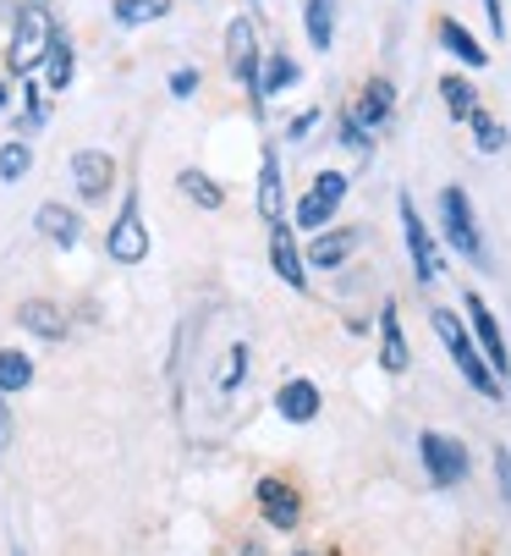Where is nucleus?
Here are the masks:
<instances>
[{"mask_svg":"<svg viewBox=\"0 0 511 556\" xmlns=\"http://www.w3.org/2000/svg\"><path fill=\"white\" fill-rule=\"evenodd\" d=\"M430 326H435V337L446 342V353H451V364L462 369V380L478 391V396H489V403H500L506 396V380L489 369V358L478 353V342H473V331L462 326V314L457 308H430Z\"/></svg>","mask_w":511,"mask_h":556,"instance_id":"1","label":"nucleus"},{"mask_svg":"<svg viewBox=\"0 0 511 556\" xmlns=\"http://www.w3.org/2000/svg\"><path fill=\"white\" fill-rule=\"evenodd\" d=\"M55 17H50V7L44 0H23V12H17V28H12V45H7V61H12V72L17 77H34L39 66H44V55H50V45H55Z\"/></svg>","mask_w":511,"mask_h":556,"instance_id":"2","label":"nucleus"},{"mask_svg":"<svg viewBox=\"0 0 511 556\" xmlns=\"http://www.w3.org/2000/svg\"><path fill=\"white\" fill-rule=\"evenodd\" d=\"M440 237L468 260V265H489V243H484V226H478V215H473V199H468V188H440Z\"/></svg>","mask_w":511,"mask_h":556,"instance_id":"3","label":"nucleus"},{"mask_svg":"<svg viewBox=\"0 0 511 556\" xmlns=\"http://www.w3.org/2000/svg\"><path fill=\"white\" fill-rule=\"evenodd\" d=\"M226 61H231V77H237V84H247V105H253V116L265 122V89H259L265 55H259V34H253L247 17H231V28H226Z\"/></svg>","mask_w":511,"mask_h":556,"instance_id":"4","label":"nucleus"},{"mask_svg":"<svg viewBox=\"0 0 511 556\" xmlns=\"http://www.w3.org/2000/svg\"><path fill=\"white\" fill-rule=\"evenodd\" d=\"M401 237H407V260H412V276L418 287H440L446 281V254H440V237L423 226L418 204L401 199Z\"/></svg>","mask_w":511,"mask_h":556,"instance_id":"5","label":"nucleus"},{"mask_svg":"<svg viewBox=\"0 0 511 556\" xmlns=\"http://www.w3.org/2000/svg\"><path fill=\"white\" fill-rule=\"evenodd\" d=\"M347 188H353V177H347V172H319V177H314V188L297 199L292 226H297V231H324V226H335V210L347 204Z\"/></svg>","mask_w":511,"mask_h":556,"instance_id":"6","label":"nucleus"},{"mask_svg":"<svg viewBox=\"0 0 511 556\" xmlns=\"http://www.w3.org/2000/svg\"><path fill=\"white\" fill-rule=\"evenodd\" d=\"M418 457H423V473L440 485V491H457L468 473H473V457L457 435H440V430H423L418 435Z\"/></svg>","mask_w":511,"mask_h":556,"instance_id":"7","label":"nucleus"},{"mask_svg":"<svg viewBox=\"0 0 511 556\" xmlns=\"http://www.w3.org/2000/svg\"><path fill=\"white\" fill-rule=\"evenodd\" d=\"M105 254H111L116 265H143V260H149V226H143L138 193L122 199V210H116V220H111V231H105Z\"/></svg>","mask_w":511,"mask_h":556,"instance_id":"8","label":"nucleus"},{"mask_svg":"<svg viewBox=\"0 0 511 556\" xmlns=\"http://www.w3.org/2000/svg\"><path fill=\"white\" fill-rule=\"evenodd\" d=\"M462 314H468L473 342H478V353L489 358V369H495L500 380H511V348H506V331H500V320H495V308H489L478 292H468V298H462Z\"/></svg>","mask_w":511,"mask_h":556,"instance_id":"9","label":"nucleus"},{"mask_svg":"<svg viewBox=\"0 0 511 556\" xmlns=\"http://www.w3.org/2000/svg\"><path fill=\"white\" fill-rule=\"evenodd\" d=\"M363 226H324L308 237V270H341L358 249H363Z\"/></svg>","mask_w":511,"mask_h":556,"instance_id":"10","label":"nucleus"},{"mask_svg":"<svg viewBox=\"0 0 511 556\" xmlns=\"http://www.w3.org/2000/svg\"><path fill=\"white\" fill-rule=\"evenodd\" d=\"M72 188H77L82 204H100L116 188V161L105 149H77L72 154Z\"/></svg>","mask_w":511,"mask_h":556,"instance_id":"11","label":"nucleus"},{"mask_svg":"<svg viewBox=\"0 0 511 556\" xmlns=\"http://www.w3.org/2000/svg\"><path fill=\"white\" fill-rule=\"evenodd\" d=\"M270 270L292 287V292H308V254L297 249V237H292V220L270 226Z\"/></svg>","mask_w":511,"mask_h":556,"instance_id":"12","label":"nucleus"},{"mask_svg":"<svg viewBox=\"0 0 511 556\" xmlns=\"http://www.w3.org/2000/svg\"><path fill=\"white\" fill-rule=\"evenodd\" d=\"M380 369L385 375H407L412 369V348H407V331H401V303L396 298L380 303Z\"/></svg>","mask_w":511,"mask_h":556,"instance_id":"13","label":"nucleus"},{"mask_svg":"<svg viewBox=\"0 0 511 556\" xmlns=\"http://www.w3.org/2000/svg\"><path fill=\"white\" fill-rule=\"evenodd\" d=\"M319 408H324V396H319V386H314L308 375H292V380L276 386V414H281L286 425H314Z\"/></svg>","mask_w":511,"mask_h":556,"instance_id":"14","label":"nucleus"},{"mask_svg":"<svg viewBox=\"0 0 511 556\" xmlns=\"http://www.w3.org/2000/svg\"><path fill=\"white\" fill-rule=\"evenodd\" d=\"M259 513H265V523L270 529H281V534H292L297 529V518H303V502H297V491L286 485V480H259Z\"/></svg>","mask_w":511,"mask_h":556,"instance_id":"15","label":"nucleus"},{"mask_svg":"<svg viewBox=\"0 0 511 556\" xmlns=\"http://www.w3.org/2000/svg\"><path fill=\"white\" fill-rule=\"evenodd\" d=\"M353 111H358V122H363L369 132H385V127L396 122V84H391V77H369Z\"/></svg>","mask_w":511,"mask_h":556,"instance_id":"16","label":"nucleus"},{"mask_svg":"<svg viewBox=\"0 0 511 556\" xmlns=\"http://www.w3.org/2000/svg\"><path fill=\"white\" fill-rule=\"evenodd\" d=\"M259 215L270 226L286 220V182H281V154L265 149V161H259Z\"/></svg>","mask_w":511,"mask_h":556,"instance_id":"17","label":"nucleus"},{"mask_svg":"<svg viewBox=\"0 0 511 556\" xmlns=\"http://www.w3.org/2000/svg\"><path fill=\"white\" fill-rule=\"evenodd\" d=\"M34 226H39V237H50L55 249H77L82 243V215L66 210V204H39Z\"/></svg>","mask_w":511,"mask_h":556,"instance_id":"18","label":"nucleus"},{"mask_svg":"<svg viewBox=\"0 0 511 556\" xmlns=\"http://www.w3.org/2000/svg\"><path fill=\"white\" fill-rule=\"evenodd\" d=\"M440 45H446V50H451L468 72H484V66H489V50H484V45H478V39H473V34L457 23V17H440Z\"/></svg>","mask_w":511,"mask_h":556,"instance_id":"19","label":"nucleus"},{"mask_svg":"<svg viewBox=\"0 0 511 556\" xmlns=\"http://www.w3.org/2000/svg\"><path fill=\"white\" fill-rule=\"evenodd\" d=\"M17 326H28V331L44 337V342H61V337H66V314H61L55 303H44V298H28V303L17 308Z\"/></svg>","mask_w":511,"mask_h":556,"instance_id":"20","label":"nucleus"},{"mask_svg":"<svg viewBox=\"0 0 511 556\" xmlns=\"http://www.w3.org/2000/svg\"><path fill=\"white\" fill-rule=\"evenodd\" d=\"M335 7H341V0H303V28H308L314 50L335 45Z\"/></svg>","mask_w":511,"mask_h":556,"instance_id":"21","label":"nucleus"},{"mask_svg":"<svg viewBox=\"0 0 511 556\" xmlns=\"http://www.w3.org/2000/svg\"><path fill=\"white\" fill-rule=\"evenodd\" d=\"M440 100H446V116H451V122H468V116L484 105V100H478V89L468 84L462 72H446V77H440Z\"/></svg>","mask_w":511,"mask_h":556,"instance_id":"22","label":"nucleus"},{"mask_svg":"<svg viewBox=\"0 0 511 556\" xmlns=\"http://www.w3.org/2000/svg\"><path fill=\"white\" fill-rule=\"evenodd\" d=\"M72 72H77L72 39H66V34H55V45H50V55H44V89H50V94L72 89Z\"/></svg>","mask_w":511,"mask_h":556,"instance_id":"23","label":"nucleus"},{"mask_svg":"<svg viewBox=\"0 0 511 556\" xmlns=\"http://www.w3.org/2000/svg\"><path fill=\"white\" fill-rule=\"evenodd\" d=\"M177 188L199 204V210H226V188L209 177V172H199V166H188V172H177Z\"/></svg>","mask_w":511,"mask_h":556,"instance_id":"24","label":"nucleus"},{"mask_svg":"<svg viewBox=\"0 0 511 556\" xmlns=\"http://www.w3.org/2000/svg\"><path fill=\"white\" fill-rule=\"evenodd\" d=\"M28 386H34V358L17 353V348H0V396L28 391Z\"/></svg>","mask_w":511,"mask_h":556,"instance_id":"25","label":"nucleus"},{"mask_svg":"<svg viewBox=\"0 0 511 556\" xmlns=\"http://www.w3.org/2000/svg\"><path fill=\"white\" fill-rule=\"evenodd\" d=\"M297 77H303V66H297V61H292L286 50H276V55H265V72H259V89H265V100H270V94L292 89Z\"/></svg>","mask_w":511,"mask_h":556,"instance_id":"26","label":"nucleus"},{"mask_svg":"<svg viewBox=\"0 0 511 556\" xmlns=\"http://www.w3.org/2000/svg\"><path fill=\"white\" fill-rule=\"evenodd\" d=\"M170 12V0H111V17L122 28H143V23H159Z\"/></svg>","mask_w":511,"mask_h":556,"instance_id":"27","label":"nucleus"},{"mask_svg":"<svg viewBox=\"0 0 511 556\" xmlns=\"http://www.w3.org/2000/svg\"><path fill=\"white\" fill-rule=\"evenodd\" d=\"M468 127H473V143H478V154H500L506 143H511V132H506V122H495L484 105L468 116Z\"/></svg>","mask_w":511,"mask_h":556,"instance_id":"28","label":"nucleus"},{"mask_svg":"<svg viewBox=\"0 0 511 556\" xmlns=\"http://www.w3.org/2000/svg\"><path fill=\"white\" fill-rule=\"evenodd\" d=\"M335 138H341V149H353V154H369V149H374V132L358 122L353 105H341V111H335Z\"/></svg>","mask_w":511,"mask_h":556,"instance_id":"29","label":"nucleus"},{"mask_svg":"<svg viewBox=\"0 0 511 556\" xmlns=\"http://www.w3.org/2000/svg\"><path fill=\"white\" fill-rule=\"evenodd\" d=\"M28 172H34V149H28L23 138L0 143V182H23Z\"/></svg>","mask_w":511,"mask_h":556,"instance_id":"30","label":"nucleus"},{"mask_svg":"<svg viewBox=\"0 0 511 556\" xmlns=\"http://www.w3.org/2000/svg\"><path fill=\"white\" fill-rule=\"evenodd\" d=\"M247 364H253L247 342H231V348H226V364H220V391H237V386L247 380Z\"/></svg>","mask_w":511,"mask_h":556,"instance_id":"31","label":"nucleus"},{"mask_svg":"<svg viewBox=\"0 0 511 556\" xmlns=\"http://www.w3.org/2000/svg\"><path fill=\"white\" fill-rule=\"evenodd\" d=\"M50 122V105H44V89L28 77V89H23V127H44Z\"/></svg>","mask_w":511,"mask_h":556,"instance_id":"32","label":"nucleus"},{"mask_svg":"<svg viewBox=\"0 0 511 556\" xmlns=\"http://www.w3.org/2000/svg\"><path fill=\"white\" fill-rule=\"evenodd\" d=\"M170 94H177V100H193V94H199V72H193V66L170 72Z\"/></svg>","mask_w":511,"mask_h":556,"instance_id":"33","label":"nucleus"},{"mask_svg":"<svg viewBox=\"0 0 511 556\" xmlns=\"http://www.w3.org/2000/svg\"><path fill=\"white\" fill-rule=\"evenodd\" d=\"M495 480H500V496H506V507H511V452H506V446H495Z\"/></svg>","mask_w":511,"mask_h":556,"instance_id":"34","label":"nucleus"},{"mask_svg":"<svg viewBox=\"0 0 511 556\" xmlns=\"http://www.w3.org/2000/svg\"><path fill=\"white\" fill-rule=\"evenodd\" d=\"M314 122H319V111H303V116L286 127V138H292V143H297V138H308V132H314Z\"/></svg>","mask_w":511,"mask_h":556,"instance_id":"35","label":"nucleus"},{"mask_svg":"<svg viewBox=\"0 0 511 556\" xmlns=\"http://www.w3.org/2000/svg\"><path fill=\"white\" fill-rule=\"evenodd\" d=\"M484 17H489V34L500 39V34H506V17H500V0H484Z\"/></svg>","mask_w":511,"mask_h":556,"instance_id":"36","label":"nucleus"},{"mask_svg":"<svg viewBox=\"0 0 511 556\" xmlns=\"http://www.w3.org/2000/svg\"><path fill=\"white\" fill-rule=\"evenodd\" d=\"M12 446V408H7V396H0V452Z\"/></svg>","mask_w":511,"mask_h":556,"instance_id":"37","label":"nucleus"},{"mask_svg":"<svg viewBox=\"0 0 511 556\" xmlns=\"http://www.w3.org/2000/svg\"><path fill=\"white\" fill-rule=\"evenodd\" d=\"M0 111H7V84H0Z\"/></svg>","mask_w":511,"mask_h":556,"instance_id":"38","label":"nucleus"},{"mask_svg":"<svg viewBox=\"0 0 511 556\" xmlns=\"http://www.w3.org/2000/svg\"><path fill=\"white\" fill-rule=\"evenodd\" d=\"M297 556H314V551H297Z\"/></svg>","mask_w":511,"mask_h":556,"instance_id":"39","label":"nucleus"},{"mask_svg":"<svg viewBox=\"0 0 511 556\" xmlns=\"http://www.w3.org/2000/svg\"><path fill=\"white\" fill-rule=\"evenodd\" d=\"M253 7H259V0H253Z\"/></svg>","mask_w":511,"mask_h":556,"instance_id":"40","label":"nucleus"}]
</instances>
